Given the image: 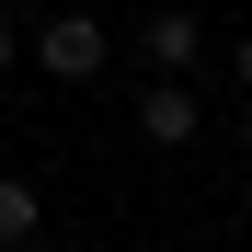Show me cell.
Here are the masks:
<instances>
[{
  "label": "cell",
  "mask_w": 252,
  "mask_h": 252,
  "mask_svg": "<svg viewBox=\"0 0 252 252\" xmlns=\"http://www.w3.org/2000/svg\"><path fill=\"white\" fill-rule=\"evenodd\" d=\"M138 58H149V80H195V69H206V23H195V0H160V12L138 23Z\"/></svg>",
  "instance_id": "7a4b0ae2"
},
{
  "label": "cell",
  "mask_w": 252,
  "mask_h": 252,
  "mask_svg": "<svg viewBox=\"0 0 252 252\" xmlns=\"http://www.w3.org/2000/svg\"><path fill=\"white\" fill-rule=\"evenodd\" d=\"M34 241H46V195L23 172H0V252H34Z\"/></svg>",
  "instance_id": "277c9868"
},
{
  "label": "cell",
  "mask_w": 252,
  "mask_h": 252,
  "mask_svg": "<svg viewBox=\"0 0 252 252\" xmlns=\"http://www.w3.org/2000/svg\"><path fill=\"white\" fill-rule=\"evenodd\" d=\"M138 138H149V149H195V138H206L195 80H149V92H138Z\"/></svg>",
  "instance_id": "3957f363"
},
{
  "label": "cell",
  "mask_w": 252,
  "mask_h": 252,
  "mask_svg": "<svg viewBox=\"0 0 252 252\" xmlns=\"http://www.w3.org/2000/svg\"><path fill=\"white\" fill-rule=\"evenodd\" d=\"M241 218H252V160H241Z\"/></svg>",
  "instance_id": "ba28073f"
},
{
  "label": "cell",
  "mask_w": 252,
  "mask_h": 252,
  "mask_svg": "<svg viewBox=\"0 0 252 252\" xmlns=\"http://www.w3.org/2000/svg\"><path fill=\"white\" fill-rule=\"evenodd\" d=\"M103 58H115L103 12H46V23H34V69H46V80H103Z\"/></svg>",
  "instance_id": "6da1fadb"
},
{
  "label": "cell",
  "mask_w": 252,
  "mask_h": 252,
  "mask_svg": "<svg viewBox=\"0 0 252 252\" xmlns=\"http://www.w3.org/2000/svg\"><path fill=\"white\" fill-rule=\"evenodd\" d=\"M229 138H241V160H252V103H241V115H229Z\"/></svg>",
  "instance_id": "52a82bcc"
},
{
  "label": "cell",
  "mask_w": 252,
  "mask_h": 252,
  "mask_svg": "<svg viewBox=\"0 0 252 252\" xmlns=\"http://www.w3.org/2000/svg\"><path fill=\"white\" fill-rule=\"evenodd\" d=\"M12 58H23V34H12V12H0V80H12Z\"/></svg>",
  "instance_id": "5b68a950"
},
{
  "label": "cell",
  "mask_w": 252,
  "mask_h": 252,
  "mask_svg": "<svg viewBox=\"0 0 252 252\" xmlns=\"http://www.w3.org/2000/svg\"><path fill=\"white\" fill-rule=\"evenodd\" d=\"M229 80H241V92H252V34H241V46H229Z\"/></svg>",
  "instance_id": "8992f818"
},
{
  "label": "cell",
  "mask_w": 252,
  "mask_h": 252,
  "mask_svg": "<svg viewBox=\"0 0 252 252\" xmlns=\"http://www.w3.org/2000/svg\"><path fill=\"white\" fill-rule=\"evenodd\" d=\"M195 252H218V241H195Z\"/></svg>",
  "instance_id": "9c48e42d"
}]
</instances>
